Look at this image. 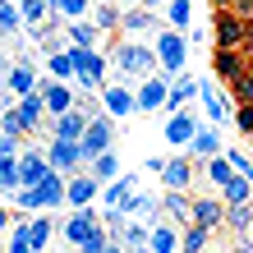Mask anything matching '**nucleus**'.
Here are the masks:
<instances>
[{
  "mask_svg": "<svg viewBox=\"0 0 253 253\" xmlns=\"http://www.w3.org/2000/svg\"><path fill=\"white\" fill-rule=\"evenodd\" d=\"M106 253H129V249H125L120 240H111V244H106Z\"/></svg>",
  "mask_w": 253,
  "mask_h": 253,
  "instance_id": "47",
  "label": "nucleus"
},
{
  "mask_svg": "<svg viewBox=\"0 0 253 253\" xmlns=\"http://www.w3.org/2000/svg\"><path fill=\"white\" fill-rule=\"evenodd\" d=\"M226 253H253V235H235V244Z\"/></svg>",
  "mask_w": 253,
  "mask_h": 253,
  "instance_id": "45",
  "label": "nucleus"
},
{
  "mask_svg": "<svg viewBox=\"0 0 253 253\" xmlns=\"http://www.w3.org/2000/svg\"><path fill=\"white\" fill-rule=\"evenodd\" d=\"M198 97V79L193 74H175V87H170V101H166V111H189V101Z\"/></svg>",
  "mask_w": 253,
  "mask_h": 253,
  "instance_id": "24",
  "label": "nucleus"
},
{
  "mask_svg": "<svg viewBox=\"0 0 253 253\" xmlns=\"http://www.w3.org/2000/svg\"><path fill=\"white\" fill-rule=\"evenodd\" d=\"M37 69H33V60L28 55H19V60L9 65V74H5V97H33L37 92Z\"/></svg>",
  "mask_w": 253,
  "mask_h": 253,
  "instance_id": "10",
  "label": "nucleus"
},
{
  "mask_svg": "<svg viewBox=\"0 0 253 253\" xmlns=\"http://www.w3.org/2000/svg\"><path fill=\"white\" fill-rule=\"evenodd\" d=\"M189 157H198V161H212V157H221V129H216V125L198 129V138L189 143Z\"/></svg>",
  "mask_w": 253,
  "mask_h": 253,
  "instance_id": "26",
  "label": "nucleus"
},
{
  "mask_svg": "<svg viewBox=\"0 0 253 253\" xmlns=\"http://www.w3.org/2000/svg\"><path fill=\"white\" fill-rule=\"evenodd\" d=\"M147 249H152V253H180V249H184V230H175V221L161 216V221H152Z\"/></svg>",
  "mask_w": 253,
  "mask_h": 253,
  "instance_id": "14",
  "label": "nucleus"
},
{
  "mask_svg": "<svg viewBox=\"0 0 253 253\" xmlns=\"http://www.w3.org/2000/svg\"><path fill=\"white\" fill-rule=\"evenodd\" d=\"M180 253H189V249H180Z\"/></svg>",
  "mask_w": 253,
  "mask_h": 253,
  "instance_id": "53",
  "label": "nucleus"
},
{
  "mask_svg": "<svg viewBox=\"0 0 253 253\" xmlns=\"http://www.w3.org/2000/svg\"><path fill=\"white\" fill-rule=\"evenodd\" d=\"M111 143H115V115L111 111H101V115H92V125H87V133H83V161L92 166V161L101 157V152H111Z\"/></svg>",
  "mask_w": 253,
  "mask_h": 253,
  "instance_id": "6",
  "label": "nucleus"
},
{
  "mask_svg": "<svg viewBox=\"0 0 253 253\" xmlns=\"http://www.w3.org/2000/svg\"><path fill=\"white\" fill-rule=\"evenodd\" d=\"M235 14H244V19L253 23V0H240V5H235Z\"/></svg>",
  "mask_w": 253,
  "mask_h": 253,
  "instance_id": "46",
  "label": "nucleus"
},
{
  "mask_svg": "<svg viewBox=\"0 0 253 253\" xmlns=\"http://www.w3.org/2000/svg\"><path fill=\"white\" fill-rule=\"evenodd\" d=\"M133 193H138V180H133V175H120V180H111V184H106L101 203H106V212H125V216H129Z\"/></svg>",
  "mask_w": 253,
  "mask_h": 253,
  "instance_id": "16",
  "label": "nucleus"
},
{
  "mask_svg": "<svg viewBox=\"0 0 253 253\" xmlns=\"http://www.w3.org/2000/svg\"><path fill=\"white\" fill-rule=\"evenodd\" d=\"M244 55H249V60H253V28H249V42H244Z\"/></svg>",
  "mask_w": 253,
  "mask_h": 253,
  "instance_id": "49",
  "label": "nucleus"
},
{
  "mask_svg": "<svg viewBox=\"0 0 253 253\" xmlns=\"http://www.w3.org/2000/svg\"><path fill=\"white\" fill-rule=\"evenodd\" d=\"M46 69H51V79H60V83H69V79H74V51L65 46V51H55V55H46Z\"/></svg>",
  "mask_w": 253,
  "mask_h": 253,
  "instance_id": "37",
  "label": "nucleus"
},
{
  "mask_svg": "<svg viewBox=\"0 0 253 253\" xmlns=\"http://www.w3.org/2000/svg\"><path fill=\"white\" fill-rule=\"evenodd\" d=\"M212 5H216V9H235L240 0H212Z\"/></svg>",
  "mask_w": 253,
  "mask_h": 253,
  "instance_id": "48",
  "label": "nucleus"
},
{
  "mask_svg": "<svg viewBox=\"0 0 253 253\" xmlns=\"http://www.w3.org/2000/svg\"><path fill=\"white\" fill-rule=\"evenodd\" d=\"M249 69H253V60H249L244 51H221V46H212V74H216L226 87H235Z\"/></svg>",
  "mask_w": 253,
  "mask_h": 253,
  "instance_id": "8",
  "label": "nucleus"
},
{
  "mask_svg": "<svg viewBox=\"0 0 253 253\" xmlns=\"http://www.w3.org/2000/svg\"><path fill=\"white\" fill-rule=\"evenodd\" d=\"M14 106H19V115H23L28 133H37V129H42V120L51 115V111H46V101H42V92H33V97H19Z\"/></svg>",
  "mask_w": 253,
  "mask_h": 253,
  "instance_id": "27",
  "label": "nucleus"
},
{
  "mask_svg": "<svg viewBox=\"0 0 253 253\" xmlns=\"http://www.w3.org/2000/svg\"><path fill=\"white\" fill-rule=\"evenodd\" d=\"M226 226L235 235H249L253 230V203H240V207H226Z\"/></svg>",
  "mask_w": 253,
  "mask_h": 253,
  "instance_id": "36",
  "label": "nucleus"
},
{
  "mask_svg": "<svg viewBox=\"0 0 253 253\" xmlns=\"http://www.w3.org/2000/svg\"><path fill=\"white\" fill-rule=\"evenodd\" d=\"M42 92V101H46V111H51V120L55 115H69V111H79V87H69V83H60V79H51V83H42L37 87Z\"/></svg>",
  "mask_w": 253,
  "mask_h": 253,
  "instance_id": "9",
  "label": "nucleus"
},
{
  "mask_svg": "<svg viewBox=\"0 0 253 253\" xmlns=\"http://www.w3.org/2000/svg\"><path fill=\"white\" fill-rule=\"evenodd\" d=\"M170 87H175L170 74H152V79L138 87V111H161L170 101Z\"/></svg>",
  "mask_w": 253,
  "mask_h": 253,
  "instance_id": "13",
  "label": "nucleus"
},
{
  "mask_svg": "<svg viewBox=\"0 0 253 253\" xmlns=\"http://www.w3.org/2000/svg\"><path fill=\"white\" fill-rule=\"evenodd\" d=\"M198 101H203V111H207V120L212 125H226V115H230V97H226V83L216 79H198Z\"/></svg>",
  "mask_w": 253,
  "mask_h": 253,
  "instance_id": "7",
  "label": "nucleus"
},
{
  "mask_svg": "<svg viewBox=\"0 0 253 253\" xmlns=\"http://www.w3.org/2000/svg\"><path fill=\"white\" fill-rule=\"evenodd\" d=\"M193 226L221 230V226H226V203H221V198H193Z\"/></svg>",
  "mask_w": 253,
  "mask_h": 253,
  "instance_id": "20",
  "label": "nucleus"
},
{
  "mask_svg": "<svg viewBox=\"0 0 253 253\" xmlns=\"http://www.w3.org/2000/svg\"><path fill=\"white\" fill-rule=\"evenodd\" d=\"M97 193H101V180H92V170H79V175H69V198L65 203L74 207V212H83Z\"/></svg>",
  "mask_w": 253,
  "mask_h": 253,
  "instance_id": "17",
  "label": "nucleus"
},
{
  "mask_svg": "<svg viewBox=\"0 0 253 253\" xmlns=\"http://www.w3.org/2000/svg\"><path fill=\"white\" fill-rule=\"evenodd\" d=\"M249 152H253V133H249Z\"/></svg>",
  "mask_w": 253,
  "mask_h": 253,
  "instance_id": "51",
  "label": "nucleus"
},
{
  "mask_svg": "<svg viewBox=\"0 0 253 253\" xmlns=\"http://www.w3.org/2000/svg\"><path fill=\"white\" fill-rule=\"evenodd\" d=\"M170 5V0H147V9H166Z\"/></svg>",
  "mask_w": 253,
  "mask_h": 253,
  "instance_id": "50",
  "label": "nucleus"
},
{
  "mask_svg": "<svg viewBox=\"0 0 253 253\" xmlns=\"http://www.w3.org/2000/svg\"><path fill=\"white\" fill-rule=\"evenodd\" d=\"M226 157H230V166H235V170H240V175H244V180L253 184V157H249V152H240V147H230V152H226Z\"/></svg>",
  "mask_w": 253,
  "mask_h": 253,
  "instance_id": "44",
  "label": "nucleus"
},
{
  "mask_svg": "<svg viewBox=\"0 0 253 253\" xmlns=\"http://www.w3.org/2000/svg\"><path fill=\"white\" fill-rule=\"evenodd\" d=\"M230 101H235V106H249V101H253V69H249L244 79L230 87Z\"/></svg>",
  "mask_w": 253,
  "mask_h": 253,
  "instance_id": "43",
  "label": "nucleus"
},
{
  "mask_svg": "<svg viewBox=\"0 0 253 253\" xmlns=\"http://www.w3.org/2000/svg\"><path fill=\"white\" fill-rule=\"evenodd\" d=\"M101 106H106L115 120H125V115L138 111V92H129V87H101Z\"/></svg>",
  "mask_w": 253,
  "mask_h": 253,
  "instance_id": "21",
  "label": "nucleus"
},
{
  "mask_svg": "<svg viewBox=\"0 0 253 253\" xmlns=\"http://www.w3.org/2000/svg\"><path fill=\"white\" fill-rule=\"evenodd\" d=\"M161 184L166 189H189L193 184V157H170L161 166Z\"/></svg>",
  "mask_w": 253,
  "mask_h": 253,
  "instance_id": "22",
  "label": "nucleus"
},
{
  "mask_svg": "<svg viewBox=\"0 0 253 253\" xmlns=\"http://www.w3.org/2000/svg\"><path fill=\"white\" fill-rule=\"evenodd\" d=\"M74 51V83H79L83 97H92L106 87V69H111V55L101 51H83V46H69Z\"/></svg>",
  "mask_w": 253,
  "mask_h": 253,
  "instance_id": "2",
  "label": "nucleus"
},
{
  "mask_svg": "<svg viewBox=\"0 0 253 253\" xmlns=\"http://www.w3.org/2000/svg\"><path fill=\"white\" fill-rule=\"evenodd\" d=\"M65 37H69V46H83V51H97V42H101V28L92 19H74L65 28Z\"/></svg>",
  "mask_w": 253,
  "mask_h": 253,
  "instance_id": "23",
  "label": "nucleus"
},
{
  "mask_svg": "<svg viewBox=\"0 0 253 253\" xmlns=\"http://www.w3.org/2000/svg\"><path fill=\"white\" fill-rule=\"evenodd\" d=\"M157 207H161V203L152 198V193H143V189H138V193H133V203H129V216H133V221H147V226H152V221H161V212H157Z\"/></svg>",
  "mask_w": 253,
  "mask_h": 253,
  "instance_id": "29",
  "label": "nucleus"
},
{
  "mask_svg": "<svg viewBox=\"0 0 253 253\" xmlns=\"http://www.w3.org/2000/svg\"><path fill=\"white\" fill-rule=\"evenodd\" d=\"M51 170H55V166H51L46 152H23V189H37Z\"/></svg>",
  "mask_w": 253,
  "mask_h": 253,
  "instance_id": "25",
  "label": "nucleus"
},
{
  "mask_svg": "<svg viewBox=\"0 0 253 253\" xmlns=\"http://www.w3.org/2000/svg\"><path fill=\"white\" fill-rule=\"evenodd\" d=\"M92 23L101 28V33H115V28L125 23V14L115 9V0H111V5H97V14H92Z\"/></svg>",
  "mask_w": 253,
  "mask_h": 253,
  "instance_id": "39",
  "label": "nucleus"
},
{
  "mask_svg": "<svg viewBox=\"0 0 253 253\" xmlns=\"http://www.w3.org/2000/svg\"><path fill=\"white\" fill-rule=\"evenodd\" d=\"M19 28H28L19 0H5V5H0V33H5V37H19Z\"/></svg>",
  "mask_w": 253,
  "mask_h": 253,
  "instance_id": "34",
  "label": "nucleus"
},
{
  "mask_svg": "<svg viewBox=\"0 0 253 253\" xmlns=\"http://www.w3.org/2000/svg\"><path fill=\"white\" fill-rule=\"evenodd\" d=\"M161 216L180 221V226H193V198L184 189H166V198H161Z\"/></svg>",
  "mask_w": 253,
  "mask_h": 253,
  "instance_id": "19",
  "label": "nucleus"
},
{
  "mask_svg": "<svg viewBox=\"0 0 253 253\" xmlns=\"http://www.w3.org/2000/svg\"><path fill=\"white\" fill-rule=\"evenodd\" d=\"M87 111L79 106V111H69V115H55L51 120V138H60V143H83V133H87Z\"/></svg>",
  "mask_w": 253,
  "mask_h": 253,
  "instance_id": "15",
  "label": "nucleus"
},
{
  "mask_svg": "<svg viewBox=\"0 0 253 253\" xmlns=\"http://www.w3.org/2000/svg\"><path fill=\"white\" fill-rule=\"evenodd\" d=\"M203 166H207V180H212L216 189H226L235 175H240V170L230 166V157H226V152H221V157H212V161H203Z\"/></svg>",
  "mask_w": 253,
  "mask_h": 253,
  "instance_id": "33",
  "label": "nucleus"
},
{
  "mask_svg": "<svg viewBox=\"0 0 253 253\" xmlns=\"http://www.w3.org/2000/svg\"><path fill=\"white\" fill-rule=\"evenodd\" d=\"M69 198V175H60V170H51L46 175V180H42L37 189H19V193H14V207H19V212H42V207H46V212H51V207H60Z\"/></svg>",
  "mask_w": 253,
  "mask_h": 253,
  "instance_id": "1",
  "label": "nucleus"
},
{
  "mask_svg": "<svg viewBox=\"0 0 253 253\" xmlns=\"http://www.w3.org/2000/svg\"><path fill=\"white\" fill-rule=\"evenodd\" d=\"M87 170H92V180H101V184L120 180V157H115V147H111V152H101V157H97Z\"/></svg>",
  "mask_w": 253,
  "mask_h": 253,
  "instance_id": "31",
  "label": "nucleus"
},
{
  "mask_svg": "<svg viewBox=\"0 0 253 253\" xmlns=\"http://www.w3.org/2000/svg\"><path fill=\"white\" fill-rule=\"evenodd\" d=\"M111 240H115V235L106 230V221H101V226H92V235L79 244V253H106V244H111Z\"/></svg>",
  "mask_w": 253,
  "mask_h": 253,
  "instance_id": "41",
  "label": "nucleus"
},
{
  "mask_svg": "<svg viewBox=\"0 0 253 253\" xmlns=\"http://www.w3.org/2000/svg\"><path fill=\"white\" fill-rule=\"evenodd\" d=\"M97 5H111V0H97Z\"/></svg>",
  "mask_w": 253,
  "mask_h": 253,
  "instance_id": "52",
  "label": "nucleus"
},
{
  "mask_svg": "<svg viewBox=\"0 0 253 253\" xmlns=\"http://www.w3.org/2000/svg\"><path fill=\"white\" fill-rule=\"evenodd\" d=\"M23 230H28V244H33L37 253H46L51 235H55V221H51V216H28V221H23Z\"/></svg>",
  "mask_w": 253,
  "mask_h": 253,
  "instance_id": "28",
  "label": "nucleus"
},
{
  "mask_svg": "<svg viewBox=\"0 0 253 253\" xmlns=\"http://www.w3.org/2000/svg\"><path fill=\"white\" fill-rule=\"evenodd\" d=\"M207 244H212V230L207 226H184V249L189 253H207Z\"/></svg>",
  "mask_w": 253,
  "mask_h": 253,
  "instance_id": "42",
  "label": "nucleus"
},
{
  "mask_svg": "<svg viewBox=\"0 0 253 253\" xmlns=\"http://www.w3.org/2000/svg\"><path fill=\"white\" fill-rule=\"evenodd\" d=\"M111 60L120 74H138V79H152L161 74V60H157V46H143V42H120L111 51Z\"/></svg>",
  "mask_w": 253,
  "mask_h": 253,
  "instance_id": "4",
  "label": "nucleus"
},
{
  "mask_svg": "<svg viewBox=\"0 0 253 253\" xmlns=\"http://www.w3.org/2000/svg\"><path fill=\"white\" fill-rule=\"evenodd\" d=\"M166 28L189 33V28H193V0H170V5H166Z\"/></svg>",
  "mask_w": 253,
  "mask_h": 253,
  "instance_id": "30",
  "label": "nucleus"
},
{
  "mask_svg": "<svg viewBox=\"0 0 253 253\" xmlns=\"http://www.w3.org/2000/svg\"><path fill=\"white\" fill-rule=\"evenodd\" d=\"M0 133H9V138H23V133H28L19 106H9V101H5V115H0Z\"/></svg>",
  "mask_w": 253,
  "mask_h": 253,
  "instance_id": "40",
  "label": "nucleus"
},
{
  "mask_svg": "<svg viewBox=\"0 0 253 253\" xmlns=\"http://www.w3.org/2000/svg\"><path fill=\"white\" fill-rule=\"evenodd\" d=\"M152 46H157V60H161V74H184V60H189V33L180 28H157L152 33Z\"/></svg>",
  "mask_w": 253,
  "mask_h": 253,
  "instance_id": "3",
  "label": "nucleus"
},
{
  "mask_svg": "<svg viewBox=\"0 0 253 253\" xmlns=\"http://www.w3.org/2000/svg\"><path fill=\"white\" fill-rule=\"evenodd\" d=\"M125 33H133V37H138V33H157V14L152 9H125Z\"/></svg>",
  "mask_w": 253,
  "mask_h": 253,
  "instance_id": "32",
  "label": "nucleus"
},
{
  "mask_svg": "<svg viewBox=\"0 0 253 253\" xmlns=\"http://www.w3.org/2000/svg\"><path fill=\"white\" fill-rule=\"evenodd\" d=\"M249 19L244 14H235V9H216L212 14V46L221 51H244V42H249Z\"/></svg>",
  "mask_w": 253,
  "mask_h": 253,
  "instance_id": "5",
  "label": "nucleus"
},
{
  "mask_svg": "<svg viewBox=\"0 0 253 253\" xmlns=\"http://www.w3.org/2000/svg\"><path fill=\"white\" fill-rule=\"evenodd\" d=\"M249 198H253V184L244 180V175H235V180L221 189V203H226V207H240V203H249Z\"/></svg>",
  "mask_w": 253,
  "mask_h": 253,
  "instance_id": "35",
  "label": "nucleus"
},
{
  "mask_svg": "<svg viewBox=\"0 0 253 253\" xmlns=\"http://www.w3.org/2000/svg\"><path fill=\"white\" fill-rule=\"evenodd\" d=\"M198 120H193V111H175L170 120H166V143H175V147H189L193 138H198Z\"/></svg>",
  "mask_w": 253,
  "mask_h": 253,
  "instance_id": "18",
  "label": "nucleus"
},
{
  "mask_svg": "<svg viewBox=\"0 0 253 253\" xmlns=\"http://www.w3.org/2000/svg\"><path fill=\"white\" fill-rule=\"evenodd\" d=\"M92 226H101V212H97V207H83V212H69V216H65L60 235H65V244L79 249L87 235H92Z\"/></svg>",
  "mask_w": 253,
  "mask_h": 253,
  "instance_id": "12",
  "label": "nucleus"
},
{
  "mask_svg": "<svg viewBox=\"0 0 253 253\" xmlns=\"http://www.w3.org/2000/svg\"><path fill=\"white\" fill-rule=\"evenodd\" d=\"M19 9H23V23L28 28H46V19H51L46 0H19Z\"/></svg>",
  "mask_w": 253,
  "mask_h": 253,
  "instance_id": "38",
  "label": "nucleus"
},
{
  "mask_svg": "<svg viewBox=\"0 0 253 253\" xmlns=\"http://www.w3.org/2000/svg\"><path fill=\"white\" fill-rule=\"evenodd\" d=\"M46 157H51V166L60 170V175H79L87 166V161H83V147L79 143H60V138L46 143Z\"/></svg>",
  "mask_w": 253,
  "mask_h": 253,
  "instance_id": "11",
  "label": "nucleus"
}]
</instances>
